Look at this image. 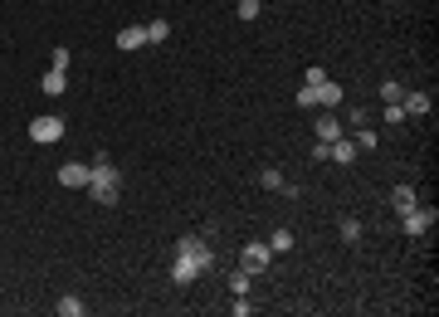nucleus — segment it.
I'll return each instance as SVG.
<instances>
[{"mask_svg": "<svg viewBox=\"0 0 439 317\" xmlns=\"http://www.w3.org/2000/svg\"><path fill=\"white\" fill-rule=\"evenodd\" d=\"M54 312H59V317H83L88 307H83V298H74V293H64V298H59V307H54Z\"/></svg>", "mask_w": 439, "mask_h": 317, "instance_id": "nucleus-14", "label": "nucleus"}, {"mask_svg": "<svg viewBox=\"0 0 439 317\" xmlns=\"http://www.w3.org/2000/svg\"><path fill=\"white\" fill-rule=\"evenodd\" d=\"M342 239L356 244V239H361V225H356V220H342Z\"/></svg>", "mask_w": 439, "mask_h": 317, "instance_id": "nucleus-23", "label": "nucleus"}, {"mask_svg": "<svg viewBox=\"0 0 439 317\" xmlns=\"http://www.w3.org/2000/svg\"><path fill=\"white\" fill-rule=\"evenodd\" d=\"M308 88H312V108H337V102H342V83H332V78L308 83Z\"/></svg>", "mask_w": 439, "mask_h": 317, "instance_id": "nucleus-6", "label": "nucleus"}, {"mask_svg": "<svg viewBox=\"0 0 439 317\" xmlns=\"http://www.w3.org/2000/svg\"><path fill=\"white\" fill-rule=\"evenodd\" d=\"M39 88H44V93H49V98H59V93H64V88H69V74H64V69H49V74H44V78H39Z\"/></svg>", "mask_w": 439, "mask_h": 317, "instance_id": "nucleus-10", "label": "nucleus"}, {"mask_svg": "<svg viewBox=\"0 0 439 317\" xmlns=\"http://www.w3.org/2000/svg\"><path fill=\"white\" fill-rule=\"evenodd\" d=\"M235 317H254V303L249 298H235Z\"/></svg>", "mask_w": 439, "mask_h": 317, "instance_id": "nucleus-25", "label": "nucleus"}, {"mask_svg": "<svg viewBox=\"0 0 439 317\" xmlns=\"http://www.w3.org/2000/svg\"><path fill=\"white\" fill-rule=\"evenodd\" d=\"M268 249H273V254H283V249H293V234H288V230H273Z\"/></svg>", "mask_w": 439, "mask_h": 317, "instance_id": "nucleus-18", "label": "nucleus"}, {"mask_svg": "<svg viewBox=\"0 0 439 317\" xmlns=\"http://www.w3.org/2000/svg\"><path fill=\"white\" fill-rule=\"evenodd\" d=\"M195 278H200V269H195L186 254H176V263H171V283H181V288H186V283H195Z\"/></svg>", "mask_w": 439, "mask_h": 317, "instance_id": "nucleus-9", "label": "nucleus"}, {"mask_svg": "<svg viewBox=\"0 0 439 317\" xmlns=\"http://www.w3.org/2000/svg\"><path fill=\"white\" fill-rule=\"evenodd\" d=\"M381 118H386V122H405V108H400V102H386V113H381Z\"/></svg>", "mask_w": 439, "mask_h": 317, "instance_id": "nucleus-24", "label": "nucleus"}, {"mask_svg": "<svg viewBox=\"0 0 439 317\" xmlns=\"http://www.w3.org/2000/svg\"><path fill=\"white\" fill-rule=\"evenodd\" d=\"M381 98H386V102H400V98H405V88H400L396 78H386V83H381Z\"/></svg>", "mask_w": 439, "mask_h": 317, "instance_id": "nucleus-20", "label": "nucleus"}, {"mask_svg": "<svg viewBox=\"0 0 439 317\" xmlns=\"http://www.w3.org/2000/svg\"><path fill=\"white\" fill-rule=\"evenodd\" d=\"M259 181H264V186H268V190H283V176H279V166H268V171H264V176H259Z\"/></svg>", "mask_w": 439, "mask_h": 317, "instance_id": "nucleus-22", "label": "nucleus"}, {"mask_svg": "<svg viewBox=\"0 0 439 317\" xmlns=\"http://www.w3.org/2000/svg\"><path fill=\"white\" fill-rule=\"evenodd\" d=\"M376 146V132L371 127H356V151H371Z\"/></svg>", "mask_w": 439, "mask_h": 317, "instance_id": "nucleus-21", "label": "nucleus"}, {"mask_svg": "<svg viewBox=\"0 0 439 317\" xmlns=\"http://www.w3.org/2000/svg\"><path fill=\"white\" fill-rule=\"evenodd\" d=\"M400 108H405V118L429 113V93H405V98H400Z\"/></svg>", "mask_w": 439, "mask_h": 317, "instance_id": "nucleus-12", "label": "nucleus"}, {"mask_svg": "<svg viewBox=\"0 0 439 317\" xmlns=\"http://www.w3.org/2000/svg\"><path fill=\"white\" fill-rule=\"evenodd\" d=\"M142 44H147V30H142V25L118 30V49H142Z\"/></svg>", "mask_w": 439, "mask_h": 317, "instance_id": "nucleus-11", "label": "nucleus"}, {"mask_svg": "<svg viewBox=\"0 0 439 317\" xmlns=\"http://www.w3.org/2000/svg\"><path fill=\"white\" fill-rule=\"evenodd\" d=\"M391 200H396V210H400V215H405V210H415V205H420L415 186H396V190H391Z\"/></svg>", "mask_w": 439, "mask_h": 317, "instance_id": "nucleus-13", "label": "nucleus"}, {"mask_svg": "<svg viewBox=\"0 0 439 317\" xmlns=\"http://www.w3.org/2000/svg\"><path fill=\"white\" fill-rule=\"evenodd\" d=\"M429 230H434V210H425V205L405 210V234H410V239H425Z\"/></svg>", "mask_w": 439, "mask_h": 317, "instance_id": "nucleus-4", "label": "nucleus"}, {"mask_svg": "<svg viewBox=\"0 0 439 317\" xmlns=\"http://www.w3.org/2000/svg\"><path fill=\"white\" fill-rule=\"evenodd\" d=\"M342 137V122L337 118H317V142H337Z\"/></svg>", "mask_w": 439, "mask_h": 317, "instance_id": "nucleus-15", "label": "nucleus"}, {"mask_svg": "<svg viewBox=\"0 0 439 317\" xmlns=\"http://www.w3.org/2000/svg\"><path fill=\"white\" fill-rule=\"evenodd\" d=\"M230 293H235V298H249V274H244V269L230 274Z\"/></svg>", "mask_w": 439, "mask_h": 317, "instance_id": "nucleus-17", "label": "nucleus"}, {"mask_svg": "<svg viewBox=\"0 0 439 317\" xmlns=\"http://www.w3.org/2000/svg\"><path fill=\"white\" fill-rule=\"evenodd\" d=\"M176 254H186L200 274H210V263H215V249L205 244V234H181V239H176Z\"/></svg>", "mask_w": 439, "mask_h": 317, "instance_id": "nucleus-2", "label": "nucleus"}, {"mask_svg": "<svg viewBox=\"0 0 439 317\" xmlns=\"http://www.w3.org/2000/svg\"><path fill=\"white\" fill-rule=\"evenodd\" d=\"M59 186H69V190H88V166H83V162H64V166H59Z\"/></svg>", "mask_w": 439, "mask_h": 317, "instance_id": "nucleus-7", "label": "nucleus"}, {"mask_svg": "<svg viewBox=\"0 0 439 317\" xmlns=\"http://www.w3.org/2000/svg\"><path fill=\"white\" fill-rule=\"evenodd\" d=\"M235 10H239V20H259V10H264V0H239Z\"/></svg>", "mask_w": 439, "mask_h": 317, "instance_id": "nucleus-19", "label": "nucleus"}, {"mask_svg": "<svg viewBox=\"0 0 439 317\" xmlns=\"http://www.w3.org/2000/svg\"><path fill=\"white\" fill-rule=\"evenodd\" d=\"M118 190H122V176H118V166H113V156L98 151L93 162H88V195H93L98 205H118Z\"/></svg>", "mask_w": 439, "mask_h": 317, "instance_id": "nucleus-1", "label": "nucleus"}, {"mask_svg": "<svg viewBox=\"0 0 439 317\" xmlns=\"http://www.w3.org/2000/svg\"><path fill=\"white\" fill-rule=\"evenodd\" d=\"M327 162H337V166H352V162H356V142H352V137H337V142H327Z\"/></svg>", "mask_w": 439, "mask_h": 317, "instance_id": "nucleus-8", "label": "nucleus"}, {"mask_svg": "<svg viewBox=\"0 0 439 317\" xmlns=\"http://www.w3.org/2000/svg\"><path fill=\"white\" fill-rule=\"evenodd\" d=\"M142 30H147V44H161V39L171 34V25H167V20H151V25H142Z\"/></svg>", "mask_w": 439, "mask_h": 317, "instance_id": "nucleus-16", "label": "nucleus"}, {"mask_svg": "<svg viewBox=\"0 0 439 317\" xmlns=\"http://www.w3.org/2000/svg\"><path fill=\"white\" fill-rule=\"evenodd\" d=\"M30 137H34V142H59V137H64V118H54V113H49V118H34V122H30Z\"/></svg>", "mask_w": 439, "mask_h": 317, "instance_id": "nucleus-5", "label": "nucleus"}, {"mask_svg": "<svg viewBox=\"0 0 439 317\" xmlns=\"http://www.w3.org/2000/svg\"><path fill=\"white\" fill-rule=\"evenodd\" d=\"M239 263H244V274H264L268 263H273V249L264 244V239H254V244H244V254H239Z\"/></svg>", "mask_w": 439, "mask_h": 317, "instance_id": "nucleus-3", "label": "nucleus"}]
</instances>
